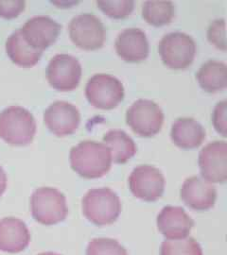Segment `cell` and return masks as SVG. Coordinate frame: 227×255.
<instances>
[{
	"mask_svg": "<svg viewBox=\"0 0 227 255\" xmlns=\"http://www.w3.org/2000/svg\"><path fill=\"white\" fill-rule=\"evenodd\" d=\"M199 166L202 178L211 182H225L227 179V144L214 141L200 151Z\"/></svg>",
	"mask_w": 227,
	"mask_h": 255,
	"instance_id": "obj_12",
	"label": "cell"
},
{
	"mask_svg": "<svg viewBox=\"0 0 227 255\" xmlns=\"http://www.w3.org/2000/svg\"><path fill=\"white\" fill-rule=\"evenodd\" d=\"M86 255H128V253L115 239L95 238L88 244Z\"/></svg>",
	"mask_w": 227,
	"mask_h": 255,
	"instance_id": "obj_25",
	"label": "cell"
},
{
	"mask_svg": "<svg viewBox=\"0 0 227 255\" xmlns=\"http://www.w3.org/2000/svg\"><path fill=\"white\" fill-rule=\"evenodd\" d=\"M103 142L110 149L112 162L116 164H125L136 153L135 141L122 129H110L104 134Z\"/></svg>",
	"mask_w": 227,
	"mask_h": 255,
	"instance_id": "obj_20",
	"label": "cell"
},
{
	"mask_svg": "<svg viewBox=\"0 0 227 255\" xmlns=\"http://www.w3.org/2000/svg\"><path fill=\"white\" fill-rule=\"evenodd\" d=\"M30 207L33 219L47 226L63 221L68 214L64 194L52 187H41L33 192Z\"/></svg>",
	"mask_w": 227,
	"mask_h": 255,
	"instance_id": "obj_4",
	"label": "cell"
},
{
	"mask_svg": "<svg viewBox=\"0 0 227 255\" xmlns=\"http://www.w3.org/2000/svg\"><path fill=\"white\" fill-rule=\"evenodd\" d=\"M180 195L188 207L195 211H208L215 205L217 190L211 182L200 176H193L184 182Z\"/></svg>",
	"mask_w": 227,
	"mask_h": 255,
	"instance_id": "obj_14",
	"label": "cell"
},
{
	"mask_svg": "<svg viewBox=\"0 0 227 255\" xmlns=\"http://www.w3.org/2000/svg\"><path fill=\"white\" fill-rule=\"evenodd\" d=\"M7 187V176L4 169L0 166V197L4 194Z\"/></svg>",
	"mask_w": 227,
	"mask_h": 255,
	"instance_id": "obj_29",
	"label": "cell"
},
{
	"mask_svg": "<svg viewBox=\"0 0 227 255\" xmlns=\"http://www.w3.org/2000/svg\"><path fill=\"white\" fill-rule=\"evenodd\" d=\"M73 43L82 49L96 50L102 47L106 40V29L99 17L92 13L74 16L68 25Z\"/></svg>",
	"mask_w": 227,
	"mask_h": 255,
	"instance_id": "obj_8",
	"label": "cell"
},
{
	"mask_svg": "<svg viewBox=\"0 0 227 255\" xmlns=\"http://www.w3.org/2000/svg\"><path fill=\"white\" fill-rule=\"evenodd\" d=\"M36 133V121L23 107L10 106L0 113V138L13 146H26Z\"/></svg>",
	"mask_w": 227,
	"mask_h": 255,
	"instance_id": "obj_2",
	"label": "cell"
},
{
	"mask_svg": "<svg viewBox=\"0 0 227 255\" xmlns=\"http://www.w3.org/2000/svg\"><path fill=\"white\" fill-rule=\"evenodd\" d=\"M84 217L97 226L111 225L121 213V201L116 192L103 187L90 189L82 201Z\"/></svg>",
	"mask_w": 227,
	"mask_h": 255,
	"instance_id": "obj_3",
	"label": "cell"
},
{
	"mask_svg": "<svg viewBox=\"0 0 227 255\" xmlns=\"http://www.w3.org/2000/svg\"><path fill=\"white\" fill-rule=\"evenodd\" d=\"M6 52L9 59L19 66L31 67L40 61L43 51L29 46L22 36L20 29L9 35L6 42Z\"/></svg>",
	"mask_w": 227,
	"mask_h": 255,
	"instance_id": "obj_19",
	"label": "cell"
},
{
	"mask_svg": "<svg viewBox=\"0 0 227 255\" xmlns=\"http://www.w3.org/2000/svg\"><path fill=\"white\" fill-rule=\"evenodd\" d=\"M38 255H60L58 254H55V253H43V254H40Z\"/></svg>",
	"mask_w": 227,
	"mask_h": 255,
	"instance_id": "obj_30",
	"label": "cell"
},
{
	"mask_svg": "<svg viewBox=\"0 0 227 255\" xmlns=\"http://www.w3.org/2000/svg\"><path fill=\"white\" fill-rule=\"evenodd\" d=\"M142 16L155 27L170 24L175 16V6L171 0H147L142 5Z\"/></svg>",
	"mask_w": 227,
	"mask_h": 255,
	"instance_id": "obj_22",
	"label": "cell"
},
{
	"mask_svg": "<svg viewBox=\"0 0 227 255\" xmlns=\"http://www.w3.org/2000/svg\"><path fill=\"white\" fill-rule=\"evenodd\" d=\"M44 121L53 134L66 136L74 133L80 126L81 114L67 101H55L45 110Z\"/></svg>",
	"mask_w": 227,
	"mask_h": 255,
	"instance_id": "obj_11",
	"label": "cell"
},
{
	"mask_svg": "<svg viewBox=\"0 0 227 255\" xmlns=\"http://www.w3.org/2000/svg\"><path fill=\"white\" fill-rule=\"evenodd\" d=\"M129 185L136 198L145 201H155L163 195L165 178L158 168L143 164L132 171L129 177Z\"/></svg>",
	"mask_w": 227,
	"mask_h": 255,
	"instance_id": "obj_10",
	"label": "cell"
},
{
	"mask_svg": "<svg viewBox=\"0 0 227 255\" xmlns=\"http://www.w3.org/2000/svg\"><path fill=\"white\" fill-rule=\"evenodd\" d=\"M25 5L26 2L23 0H0V16L15 18L25 9Z\"/></svg>",
	"mask_w": 227,
	"mask_h": 255,
	"instance_id": "obj_28",
	"label": "cell"
},
{
	"mask_svg": "<svg viewBox=\"0 0 227 255\" xmlns=\"http://www.w3.org/2000/svg\"><path fill=\"white\" fill-rule=\"evenodd\" d=\"M97 5L106 15L114 19L127 17L135 8L133 0H99Z\"/></svg>",
	"mask_w": 227,
	"mask_h": 255,
	"instance_id": "obj_24",
	"label": "cell"
},
{
	"mask_svg": "<svg viewBox=\"0 0 227 255\" xmlns=\"http://www.w3.org/2000/svg\"><path fill=\"white\" fill-rule=\"evenodd\" d=\"M206 135L205 128L197 120L191 118L176 119L171 130L173 143L183 149H192L200 146Z\"/></svg>",
	"mask_w": 227,
	"mask_h": 255,
	"instance_id": "obj_18",
	"label": "cell"
},
{
	"mask_svg": "<svg viewBox=\"0 0 227 255\" xmlns=\"http://www.w3.org/2000/svg\"><path fill=\"white\" fill-rule=\"evenodd\" d=\"M196 78L202 89L209 93L223 91L227 87V64L216 60H210L203 64Z\"/></svg>",
	"mask_w": 227,
	"mask_h": 255,
	"instance_id": "obj_21",
	"label": "cell"
},
{
	"mask_svg": "<svg viewBox=\"0 0 227 255\" xmlns=\"http://www.w3.org/2000/svg\"><path fill=\"white\" fill-rule=\"evenodd\" d=\"M159 232L170 240L184 239L189 237L194 221L178 206H166L157 217Z\"/></svg>",
	"mask_w": 227,
	"mask_h": 255,
	"instance_id": "obj_16",
	"label": "cell"
},
{
	"mask_svg": "<svg viewBox=\"0 0 227 255\" xmlns=\"http://www.w3.org/2000/svg\"><path fill=\"white\" fill-rule=\"evenodd\" d=\"M73 169L85 179H98L109 172L112 166L110 149L103 143L82 141L70 150Z\"/></svg>",
	"mask_w": 227,
	"mask_h": 255,
	"instance_id": "obj_1",
	"label": "cell"
},
{
	"mask_svg": "<svg viewBox=\"0 0 227 255\" xmlns=\"http://www.w3.org/2000/svg\"><path fill=\"white\" fill-rule=\"evenodd\" d=\"M209 42L219 49L226 51L227 49V22L226 19L214 20L208 29Z\"/></svg>",
	"mask_w": 227,
	"mask_h": 255,
	"instance_id": "obj_26",
	"label": "cell"
},
{
	"mask_svg": "<svg viewBox=\"0 0 227 255\" xmlns=\"http://www.w3.org/2000/svg\"><path fill=\"white\" fill-rule=\"evenodd\" d=\"M227 101H220L216 105L212 115V121L214 128L220 134L227 136Z\"/></svg>",
	"mask_w": 227,
	"mask_h": 255,
	"instance_id": "obj_27",
	"label": "cell"
},
{
	"mask_svg": "<svg viewBox=\"0 0 227 255\" xmlns=\"http://www.w3.org/2000/svg\"><path fill=\"white\" fill-rule=\"evenodd\" d=\"M118 56L129 63H139L147 59L150 45L146 33L140 28L129 27L122 30L116 39Z\"/></svg>",
	"mask_w": 227,
	"mask_h": 255,
	"instance_id": "obj_15",
	"label": "cell"
},
{
	"mask_svg": "<svg viewBox=\"0 0 227 255\" xmlns=\"http://www.w3.org/2000/svg\"><path fill=\"white\" fill-rule=\"evenodd\" d=\"M30 235L26 224L15 218L0 219V251L18 254L26 250Z\"/></svg>",
	"mask_w": 227,
	"mask_h": 255,
	"instance_id": "obj_17",
	"label": "cell"
},
{
	"mask_svg": "<svg viewBox=\"0 0 227 255\" xmlns=\"http://www.w3.org/2000/svg\"><path fill=\"white\" fill-rule=\"evenodd\" d=\"M85 96L91 105L98 109H114L123 101L124 87L114 76L96 74L86 83Z\"/></svg>",
	"mask_w": 227,
	"mask_h": 255,
	"instance_id": "obj_6",
	"label": "cell"
},
{
	"mask_svg": "<svg viewBox=\"0 0 227 255\" xmlns=\"http://www.w3.org/2000/svg\"><path fill=\"white\" fill-rule=\"evenodd\" d=\"M164 113L160 106L150 100L135 101L126 113V122L137 135L154 136L163 126Z\"/></svg>",
	"mask_w": 227,
	"mask_h": 255,
	"instance_id": "obj_7",
	"label": "cell"
},
{
	"mask_svg": "<svg viewBox=\"0 0 227 255\" xmlns=\"http://www.w3.org/2000/svg\"><path fill=\"white\" fill-rule=\"evenodd\" d=\"M158 51L167 66L173 69H185L194 61L196 43L187 33L171 32L160 40Z\"/></svg>",
	"mask_w": 227,
	"mask_h": 255,
	"instance_id": "obj_5",
	"label": "cell"
},
{
	"mask_svg": "<svg viewBox=\"0 0 227 255\" xmlns=\"http://www.w3.org/2000/svg\"><path fill=\"white\" fill-rule=\"evenodd\" d=\"M161 255H203L200 244L192 237L166 240L161 246Z\"/></svg>",
	"mask_w": 227,
	"mask_h": 255,
	"instance_id": "obj_23",
	"label": "cell"
},
{
	"mask_svg": "<svg viewBox=\"0 0 227 255\" xmlns=\"http://www.w3.org/2000/svg\"><path fill=\"white\" fill-rule=\"evenodd\" d=\"M61 28L62 26L49 16L38 15L28 19L19 29L29 46L43 51L54 44Z\"/></svg>",
	"mask_w": 227,
	"mask_h": 255,
	"instance_id": "obj_13",
	"label": "cell"
},
{
	"mask_svg": "<svg viewBox=\"0 0 227 255\" xmlns=\"http://www.w3.org/2000/svg\"><path fill=\"white\" fill-rule=\"evenodd\" d=\"M82 72V65L78 59L72 55L58 54L47 65L46 78L56 90L72 91L81 82Z\"/></svg>",
	"mask_w": 227,
	"mask_h": 255,
	"instance_id": "obj_9",
	"label": "cell"
}]
</instances>
